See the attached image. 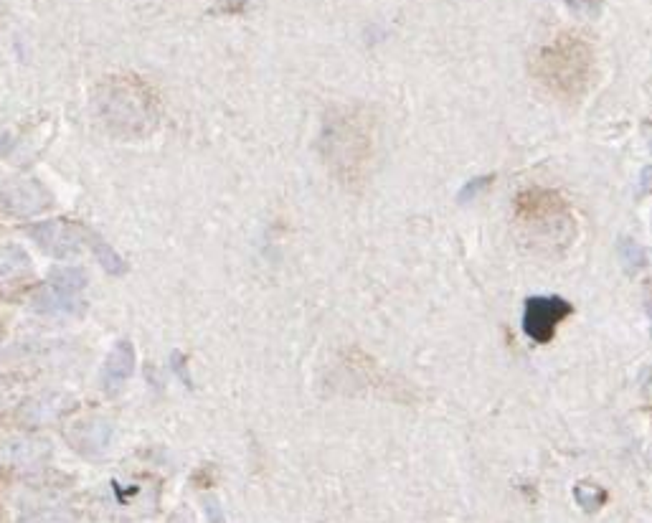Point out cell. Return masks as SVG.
I'll use <instances>...</instances> for the list:
<instances>
[{
	"label": "cell",
	"instance_id": "6da1fadb",
	"mask_svg": "<svg viewBox=\"0 0 652 523\" xmlns=\"http://www.w3.org/2000/svg\"><path fill=\"white\" fill-rule=\"evenodd\" d=\"M571 313V305L561 298H533L526 305V318H523V328H526L528 338L536 343H548L556 333V325Z\"/></svg>",
	"mask_w": 652,
	"mask_h": 523
},
{
	"label": "cell",
	"instance_id": "7a4b0ae2",
	"mask_svg": "<svg viewBox=\"0 0 652 523\" xmlns=\"http://www.w3.org/2000/svg\"><path fill=\"white\" fill-rule=\"evenodd\" d=\"M46 206V193L39 183L16 181L0 188V209L8 214L26 216Z\"/></svg>",
	"mask_w": 652,
	"mask_h": 523
},
{
	"label": "cell",
	"instance_id": "3957f363",
	"mask_svg": "<svg viewBox=\"0 0 652 523\" xmlns=\"http://www.w3.org/2000/svg\"><path fill=\"white\" fill-rule=\"evenodd\" d=\"M33 237L39 239L46 252L56 254V257H72V254L79 252V244H82L77 229L72 224H64V221H46V224L36 226Z\"/></svg>",
	"mask_w": 652,
	"mask_h": 523
},
{
	"label": "cell",
	"instance_id": "277c9868",
	"mask_svg": "<svg viewBox=\"0 0 652 523\" xmlns=\"http://www.w3.org/2000/svg\"><path fill=\"white\" fill-rule=\"evenodd\" d=\"M132 364H135V353H132L130 343H120V346L112 351L110 361H107V369H105L107 384L110 386L122 384V381L132 374Z\"/></svg>",
	"mask_w": 652,
	"mask_h": 523
},
{
	"label": "cell",
	"instance_id": "5b68a950",
	"mask_svg": "<svg viewBox=\"0 0 652 523\" xmlns=\"http://www.w3.org/2000/svg\"><path fill=\"white\" fill-rule=\"evenodd\" d=\"M23 270H28V257L21 249L13 247H0V280L21 275Z\"/></svg>",
	"mask_w": 652,
	"mask_h": 523
},
{
	"label": "cell",
	"instance_id": "8992f818",
	"mask_svg": "<svg viewBox=\"0 0 652 523\" xmlns=\"http://www.w3.org/2000/svg\"><path fill=\"white\" fill-rule=\"evenodd\" d=\"M617 252H620L622 267H625L627 272H637L645 267V249L637 247V242H632V239H622Z\"/></svg>",
	"mask_w": 652,
	"mask_h": 523
},
{
	"label": "cell",
	"instance_id": "52a82bcc",
	"mask_svg": "<svg viewBox=\"0 0 652 523\" xmlns=\"http://www.w3.org/2000/svg\"><path fill=\"white\" fill-rule=\"evenodd\" d=\"M574 496H576V501H579L584 508H597L599 503L604 501L602 490H599L597 485H587V483L576 485Z\"/></svg>",
	"mask_w": 652,
	"mask_h": 523
},
{
	"label": "cell",
	"instance_id": "ba28073f",
	"mask_svg": "<svg viewBox=\"0 0 652 523\" xmlns=\"http://www.w3.org/2000/svg\"><path fill=\"white\" fill-rule=\"evenodd\" d=\"M645 138H647V148H650V153H652V125L645 127Z\"/></svg>",
	"mask_w": 652,
	"mask_h": 523
},
{
	"label": "cell",
	"instance_id": "9c48e42d",
	"mask_svg": "<svg viewBox=\"0 0 652 523\" xmlns=\"http://www.w3.org/2000/svg\"><path fill=\"white\" fill-rule=\"evenodd\" d=\"M650 457H652V452H650Z\"/></svg>",
	"mask_w": 652,
	"mask_h": 523
}]
</instances>
